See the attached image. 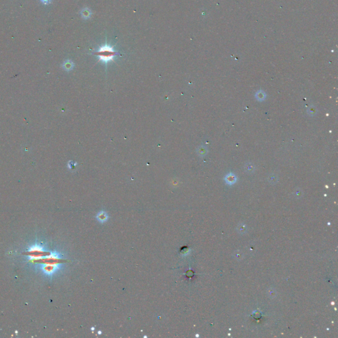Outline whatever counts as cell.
Here are the masks:
<instances>
[{"mask_svg":"<svg viewBox=\"0 0 338 338\" xmlns=\"http://www.w3.org/2000/svg\"><path fill=\"white\" fill-rule=\"evenodd\" d=\"M93 54L98 57V61H102L106 64L110 61H113L115 57L118 55V52H116L112 46L108 44H106L100 46L97 51L94 52Z\"/></svg>","mask_w":338,"mask_h":338,"instance_id":"cell-1","label":"cell"},{"mask_svg":"<svg viewBox=\"0 0 338 338\" xmlns=\"http://www.w3.org/2000/svg\"><path fill=\"white\" fill-rule=\"evenodd\" d=\"M96 217L99 222L104 223L107 221V219L108 218V214H107L106 212L104 211H99Z\"/></svg>","mask_w":338,"mask_h":338,"instance_id":"cell-2","label":"cell"},{"mask_svg":"<svg viewBox=\"0 0 338 338\" xmlns=\"http://www.w3.org/2000/svg\"><path fill=\"white\" fill-rule=\"evenodd\" d=\"M80 13H81V17H82L83 19H88L89 18H91V17L92 15V11L90 9L85 7L84 9H83L81 11Z\"/></svg>","mask_w":338,"mask_h":338,"instance_id":"cell-3","label":"cell"},{"mask_svg":"<svg viewBox=\"0 0 338 338\" xmlns=\"http://www.w3.org/2000/svg\"><path fill=\"white\" fill-rule=\"evenodd\" d=\"M73 66H74L73 63L72 62L71 60L65 61V62L63 63V68H64L65 70H67V71H69V70L73 69Z\"/></svg>","mask_w":338,"mask_h":338,"instance_id":"cell-4","label":"cell"},{"mask_svg":"<svg viewBox=\"0 0 338 338\" xmlns=\"http://www.w3.org/2000/svg\"><path fill=\"white\" fill-rule=\"evenodd\" d=\"M256 98H258L259 100H260V101H262V100H264L265 98V95L264 92H258L257 93H256Z\"/></svg>","mask_w":338,"mask_h":338,"instance_id":"cell-5","label":"cell"},{"mask_svg":"<svg viewBox=\"0 0 338 338\" xmlns=\"http://www.w3.org/2000/svg\"><path fill=\"white\" fill-rule=\"evenodd\" d=\"M245 168L246 169V171L248 172H253V171L254 170V166L251 164H248L247 165L245 166Z\"/></svg>","mask_w":338,"mask_h":338,"instance_id":"cell-6","label":"cell"},{"mask_svg":"<svg viewBox=\"0 0 338 338\" xmlns=\"http://www.w3.org/2000/svg\"><path fill=\"white\" fill-rule=\"evenodd\" d=\"M316 109L313 106H311L310 108H309L308 110V113L310 115H314L316 114Z\"/></svg>","mask_w":338,"mask_h":338,"instance_id":"cell-7","label":"cell"},{"mask_svg":"<svg viewBox=\"0 0 338 338\" xmlns=\"http://www.w3.org/2000/svg\"><path fill=\"white\" fill-rule=\"evenodd\" d=\"M40 1L42 2L44 4H45V5L49 4L50 2H51V0H40Z\"/></svg>","mask_w":338,"mask_h":338,"instance_id":"cell-8","label":"cell"}]
</instances>
